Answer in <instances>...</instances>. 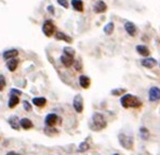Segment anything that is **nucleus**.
Returning <instances> with one entry per match:
<instances>
[{"label":"nucleus","instance_id":"1","mask_svg":"<svg viewBox=\"0 0 160 155\" xmlns=\"http://www.w3.org/2000/svg\"><path fill=\"white\" fill-rule=\"evenodd\" d=\"M120 103L124 109H130V107L136 109V107H140L142 105L140 99L133 95H130V93H126L122 96V98L120 99Z\"/></svg>","mask_w":160,"mask_h":155},{"label":"nucleus","instance_id":"22","mask_svg":"<svg viewBox=\"0 0 160 155\" xmlns=\"http://www.w3.org/2000/svg\"><path fill=\"white\" fill-rule=\"evenodd\" d=\"M55 38L58 39V40H65L67 42H72V39L70 38L69 36H67V35H65L64 33H56L55 34Z\"/></svg>","mask_w":160,"mask_h":155},{"label":"nucleus","instance_id":"18","mask_svg":"<svg viewBox=\"0 0 160 155\" xmlns=\"http://www.w3.org/2000/svg\"><path fill=\"white\" fill-rule=\"evenodd\" d=\"M72 6L76 11H83V2L81 0H72Z\"/></svg>","mask_w":160,"mask_h":155},{"label":"nucleus","instance_id":"16","mask_svg":"<svg viewBox=\"0 0 160 155\" xmlns=\"http://www.w3.org/2000/svg\"><path fill=\"white\" fill-rule=\"evenodd\" d=\"M18 54V50L11 49V50H8V51H6V52H3V59H6V60H11V59L15 58Z\"/></svg>","mask_w":160,"mask_h":155},{"label":"nucleus","instance_id":"19","mask_svg":"<svg viewBox=\"0 0 160 155\" xmlns=\"http://www.w3.org/2000/svg\"><path fill=\"white\" fill-rule=\"evenodd\" d=\"M18 60H16V59L14 58V59H11V60L8 61L7 66H8V69L10 70L11 72H14V70H16V67H18Z\"/></svg>","mask_w":160,"mask_h":155},{"label":"nucleus","instance_id":"20","mask_svg":"<svg viewBox=\"0 0 160 155\" xmlns=\"http://www.w3.org/2000/svg\"><path fill=\"white\" fill-rule=\"evenodd\" d=\"M114 29H115V24H114V22L107 23V24L104 26V33H105L106 35H112V33H114Z\"/></svg>","mask_w":160,"mask_h":155},{"label":"nucleus","instance_id":"27","mask_svg":"<svg viewBox=\"0 0 160 155\" xmlns=\"http://www.w3.org/2000/svg\"><path fill=\"white\" fill-rule=\"evenodd\" d=\"M6 87V79L2 75H0V91H2Z\"/></svg>","mask_w":160,"mask_h":155},{"label":"nucleus","instance_id":"33","mask_svg":"<svg viewBox=\"0 0 160 155\" xmlns=\"http://www.w3.org/2000/svg\"><path fill=\"white\" fill-rule=\"evenodd\" d=\"M49 11H50V12H53V7H49Z\"/></svg>","mask_w":160,"mask_h":155},{"label":"nucleus","instance_id":"15","mask_svg":"<svg viewBox=\"0 0 160 155\" xmlns=\"http://www.w3.org/2000/svg\"><path fill=\"white\" fill-rule=\"evenodd\" d=\"M21 127H22L23 129H25V130H28V129L32 128L34 125H32V121H30L29 118H22L21 119Z\"/></svg>","mask_w":160,"mask_h":155},{"label":"nucleus","instance_id":"21","mask_svg":"<svg viewBox=\"0 0 160 155\" xmlns=\"http://www.w3.org/2000/svg\"><path fill=\"white\" fill-rule=\"evenodd\" d=\"M32 103H34L36 106L42 107V106H44V105H46L47 100L44 98H34V99H32Z\"/></svg>","mask_w":160,"mask_h":155},{"label":"nucleus","instance_id":"24","mask_svg":"<svg viewBox=\"0 0 160 155\" xmlns=\"http://www.w3.org/2000/svg\"><path fill=\"white\" fill-rule=\"evenodd\" d=\"M126 93V89L124 88H116L112 90V95L115 97H119V96H123Z\"/></svg>","mask_w":160,"mask_h":155},{"label":"nucleus","instance_id":"12","mask_svg":"<svg viewBox=\"0 0 160 155\" xmlns=\"http://www.w3.org/2000/svg\"><path fill=\"white\" fill-rule=\"evenodd\" d=\"M124 29H126V32L128 33L130 36H135L136 26L132 22H126V24H124Z\"/></svg>","mask_w":160,"mask_h":155},{"label":"nucleus","instance_id":"25","mask_svg":"<svg viewBox=\"0 0 160 155\" xmlns=\"http://www.w3.org/2000/svg\"><path fill=\"white\" fill-rule=\"evenodd\" d=\"M63 52H64V54L72 56V58H74V55H75V50L72 48H70V47H65V48L63 49Z\"/></svg>","mask_w":160,"mask_h":155},{"label":"nucleus","instance_id":"29","mask_svg":"<svg viewBox=\"0 0 160 155\" xmlns=\"http://www.w3.org/2000/svg\"><path fill=\"white\" fill-rule=\"evenodd\" d=\"M58 4H60V6L63 7V8H65V9L68 8V2H67V0H58Z\"/></svg>","mask_w":160,"mask_h":155},{"label":"nucleus","instance_id":"3","mask_svg":"<svg viewBox=\"0 0 160 155\" xmlns=\"http://www.w3.org/2000/svg\"><path fill=\"white\" fill-rule=\"evenodd\" d=\"M118 141L122 147H124L126 150H132L133 144H134V139L131 136L126 135V133H119L118 136Z\"/></svg>","mask_w":160,"mask_h":155},{"label":"nucleus","instance_id":"11","mask_svg":"<svg viewBox=\"0 0 160 155\" xmlns=\"http://www.w3.org/2000/svg\"><path fill=\"white\" fill-rule=\"evenodd\" d=\"M9 125H10L14 130H20L21 128V121H18V116H11L10 118H9Z\"/></svg>","mask_w":160,"mask_h":155},{"label":"nucleus","instance_id":"31","mask_svg":"<svg viewBox=\"0 0 160 155\" xmlns=\"http://www.w3.org/2000/svg\"><path fill=\"white\" fill-rule=\"evenodd\" d=\"M74 65H75V67H76L77 70H81V64H80V61H75Z\"/></svg>","mask_w":160,"mask_h":155},{"label":"nucleus","instance_id":"32","mask_svg":"<svg viewBox=\"0 0 160 155\" xmlns=\"http://www.w3.org/2000/svg\"><path fill=\"white\" fill-rule=\"evenodd\" d=\"M7 155H18V153H15V152H13V151H11V152H9Z\"/></svg>","mask_w":160,"mask_h":155},{"label":"nucleus","instance_id":"7","mask_svg":"<svg viewBox=\"0 0 160 155\" xmlns=\"http://www.w3.org/2000/svg\"><path fill=\"white\" fill-rule=\"evenodd\" d=\"M58 116L56 114H53V113H51V114L47 115L46 116V119H44V123H46V125L48 127H53L54 125H56V123L58 121Z\"/></svg>","mask_w":160,"mask_h":155},{"label":"nucleus","instance_id":"10","mask_svg":"<svg viewBox=\"0 0 160 155\" xmlns=\"http://www.w3.org/2000/svg\"><path fill=\"white\" fill-rule=\"evenodd\" d=\"M61 62L64 66L66 67H70L72 64H74V58L72 56H69V55H66V54H63L61 56Z\"/></svg>","mask_w":160,"mask_h":155},{"label":"nucleus","instance_id":"34","mask_svg":"<svg viewBox=\"0 0 160 155\" xmlns=\"http://www.w3.org/2000/svg\"><path fill=\"white\" fill-rule=\"evenodd\" d=\"M112 155H119L118 153H115V154H112Z\"/></svg>","mask_w":160,"mask_h":155},{"label":"nucleus","instance_id":"2","mask_svg":"<svg viewBox=\"0 0 160 155\" xmlns=\"http://www.w3.org/2000/svg\"><path fill=\"white\" fill-rule=\"evenodd\" d=\"M107 126V121L106 118L104 117V115L101 114V113H94L92 119H91V124L90 127L93 129L94 131H98L102 130V129H105Z\"/></svg>","mask_w":160,"mask_h":155},{"label":"nucleus","instance_id":"26","mask_svg":"<svg viewBox=\"0 0 160 155\" xmlns=\"http://www.w3.org/2000/svg\"><path fill=\"white\" fill-rule=\"evenodd\" d=\"M89 147H90V145H89L88 142H82L79 144V147H78V151L79 152H86L89 150Z\"/></svg>","mask_w":160,"mask_h":155},{"label":"nucleus","instance_id":"5","mask_svg":"<svg viewBox=\"0 0 160 155\" xmlns=\"http://www.w3.org/2000/svg\"><path fill=\"white\" fill-rule=\"evenodd\" d=\"M148 100L150 102H156L160 100V89L158 87H152L148 91Z\"/></svg>","mask_w":160,"mask_h":155},{"label":"nucleus","instance_id":"4","mask_svg":"<svg viewBox=\"0 0 160 155\" xmlns=\"http://www.w3.org/2000/svg\"><path fill=\"white\" fill-rule=\"evenodd\" d=\"M42 32L47 37H51L55 32V26L51 21H46L43 23V26H42Z\"/></svg>","mask_w":160,"mask_h":155},{"label":"nucleus","instance_id":"8","mask_svg":"<svg viewBox=\"0 0 160 155\" xmlns=\"http://www.w3.org/2000/svg\"><path fill=\"white\" fill-rule=\"evenodd\" d=\"M142 65L146 69H152L157 65V61L156 59L154 58H146V59H143L142 60Z\"/></svg>","mask_w":160,"mask_h":155},{"label":"nucleus","instance_id":"17","mask_svg":"<svg viewBox=\"0 0 160 155\" xmlns=\"http://www.w3.org/2000/svg\"><path fill=\"white\" fill-rule=\"evenodd\" d=\"M18 102H20V99H18V96H13V95H10V99H9V107L10 109H13V107H15L16 105L18 104Z\"/></svg>","mask_w":160,"mask_h":155},{"label":"nucleus","instance_id":"23","mask_svg":"<svg viewBox=\"0 0 160 155\" xmlns=\"http://www.w3.org/2000/svg\"><path fill=\"white\" fill-rule=\"evenodd\" d=\"M149 130H148L147 128H145V127H142V128H140V136L141 138H142L143 140H148L149 139Z\"/></svg>","mask_w":160,"mask_h":155},{"label":"nucleus","instance_id":"9","mask_svg":"<svg viewBox=\"0 0 160 155\" xmlns=\"http://www.w3.org/2000/svg\"><path fill=\"white\" fill-rule=\"evenodd\" d=\"M106 10H107L106 3L104 1H102V0L98 1L95 3V6H94V12L95 13H104Z\"/></svg>","mask_w":160,"mask_h":155},{"label":"nucleus","instance_id":"6","mask_svg":"<svg viewBox=\"0 0 160 155\" xmlns=\"http://www.w3.org/2000/svg\"><path fill=\"white\" fill-rule=\"evenodd\" d=\"M72 105H74V109L77 113H81L83 111V99H82L81 96H75L74 101H72Z\"/></svg>","mask_w":160,"mask_h":155},{"label":"nucleus","instance_id":"13","mask_svg":"<svg viewBox=\"0 0 160 155\" xmlns=\"http://www.w3.org/2000/svg\"><path fill=\"white\" fill-rule=\"evenodd\" d=\"M79 84L83 89H87V88H89V86H90L91 80L88 76H86V75H81V76L79 77Z\"/></svg>","mask_w":160,"mask_h":155},{"label":"nucleus","instance_id":"30","mask_svg":"<svg viewBox=\"0 0 160 155\" xmlns=\"http://www.w3.org/2000/svg\"><path fill=\"white\" fill-rule=\"evenodd\" d=\"M10 95H13V96H20V95H22V91H20V90H18V89H11V92H10Z\"/></svg>","mask_w":160,"mask_h":155},{"label":"nucleus","instance_id":"14","mask_svg":"<svg viewBox=\"0 0 160 155\" xmlns=\"http://www.w3.org/2000/svg\"><path fill=\"white\" fill-rule=\"evenodd\" d=\"M136 52H138L140 55H143V56H148L150 53L149 49H148L146 46H143V44H140V46L136 47Z\"/></svg>","mask_w":160,"mask_h":155},{"label":"nucleus","instance_id":"28","mask_svg":"<svg viewBox=\"0 0 160 155\" xmlns=\"http://www.w3.org/2000/svg\"><path fill=\"white\" fill-rule=\"evenodd\" d=\"M23 106H24V109L26 110L27 112L32 111V105H30L29 102H27V101H24V102H23Z\"/></svg>","mask_w":160,"mask_h":155}]
</instances>
